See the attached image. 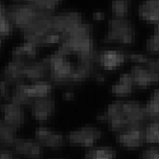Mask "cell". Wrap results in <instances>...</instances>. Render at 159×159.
<instances>
[{"instance_id": "8992f818", "label": "cell", "mask_w": 159, "mask_h": 159, "mask_svg": "<svg viewBox=\"0 0 159 159\" xmlns=\"http://www.w3.org/2000/svg\"><path fill=\"white\" fill-rule=\"evenodd\" d=\"M134 85L137 87H147L159 84V74L149 66L134 65L129 71Z\"/></svg>"}, {"instance_id": "8fae6325", "label": "cell", "mask_w": 159, "mask_h": 159, "mask_svg": "<svg viewBox=\"0 0 159 159\" xmlns=\"http://www.w3.org/2000/svg\"><path fill=\"white\" fill-rule=\"evenodd\" d=\"M36 141L42 147L59 149L64 145V136L61 132L40 127L35 131Z\"/></svg>"}, {"instance_id": "1f68e13d", "label": "cell", "mask_w": 159, "mask_h": 159, "mask_svg": "<svg viewBox=\"0 0 159 159\" xmlns=\"http://www.w3.org/2000/svg\"><path fill=\"white\" fill-rule=\"evenodd\" d=\"M92 17H93V20L100 22V21H102V20H104L105 15H104L103 12H102V11H95V12L93 13Z\"/></svg>"}, {"instance_id": "277c9868", "label": "cell", "mask_w": 159, "mask_h": 159, "mask_svg": "<svg viewBox=\"0 0 159 159\" xmlns=\"http://www.w3.org/2000/svg\"><path fill=\"white\" fill-rule=\"evenodd\" d=\"M102 131L93 126H84L72 130L68 135V143L72 147L92 148L102 138Z\"/></svg>"}, {"instance_id": "4316f807", "label": "cell", "mask_w": 159, "mask_h": 159, "mask_svg": "<svg viewBox=\"0 0 159 159\" xmlns=\"http://www.w3.org/2000/svg\"><path fill=\"white\" fill-rule=\"evenodd\" d=\"M127 60H129L130 61L136 63V64H146L149 62L150 58L143 54H128Z\"/></svg>"}, {"instance_id": "4dcf8cb0", "label": "cell", "mask_w": 159, "mask_h": 159, "mask_svg": "<svg viewBox=\"0 0 159 159\" xmlns=\"http://www.w3.org/2000/svg\"><path fill=\"white\" fill-rule=\"evenodd\" d=\"M147 66L151 67L152 69H153L155 72H157L159 74V58L156 60H152L150 59L149 62L147 63Z\"/></svg>"}, {"instance_id": "7a4b0ae2", "label": "cell", "mask_w": 159, "mask_h": 159, "mask_svg": "<svg viewBox=\"0 0 159 159\" xmlns=\"http://www.w3.org/2000/svg\"><path fill=\"white\" fill-rule=\"evenodd\" d=\"M135 39L134 26L128 18L113 17L108 21L106 41L130 45Z\"/></svg>"}, {"instance_id": "3957f363", "label": "cell", "mask_w": 159, "mask_h": 159, "mask_svg": "<svg viewBox=\"0 0 159 159\" xmlns=\"http://www.w3.org/2000/svg\"><path fill=\"white\" fill-rule=\"evenodd\" d=\"M97 119L102 123L107 124L108 129L111 131L119 132L122 129L128 128L122 108V101L120 100L109 104L105 112L100 114Z\"/></svg>"}, {"instance_id": "ba28073f", "label": "cell", "mask_w": 159, "mask_h": 159, "mask_svg": "<svg viewBox=\"0 0 159 159\" xmlns=\"http://www.w3.org/2000/svg\"><path fill=\"white\" fill-rule=\"evenodd\" d=\"M0 110L2 114V121L16 130L24 124L25 114L23 107L21 106L10 101L9 103L0 107Z\"/></svg>"}, {"instance_id": "7c38bea8", "label": "cell", "mask_w": 159, "mask_h": 159, "mask_svg": "<svg viewBox=\"0 0 159 159\" xmlns=\"http://www.w3.org/2000/svg\"><path fill=\"white\" fill-rule=\"evenodd\" d=\"M55 112V101L51 98H43L35 101L31 107V114L34 119L43 123L53 116Z\"/></svg>"}, {"instance_id": "cb8c5ba5", "label": "cell", "mask_w": 159, "mask_h": 159, "mask_svg": "<svg viewBox=\"0 0 159 159\" xmlns=\"http://www.w3.org/2000/svg\"><path fill=\"white\" fill-rule=\"evenodd\" d=\"M145 142L159 145V121H152L147 124L144 129Z\"/></svg>"}, {"instance_id": "d6a6232c", "label": "cell", "mask_w": 159, "mask_h": 159, "mask_svg": "<svg viewBox=\"0 0 159 159\" xmlns=\"http://www.w3.org/2000/svg\"><path fill=\"white\" fill-rule=\"evenodd\" d=\"M75 97L74 93L72 91H65L63 92L62 94V99L63 100H66V101H70V100H73Z\"/></svg>"}, {"instance_id": "ffe728a7", "label": "cell", "mask_w": 159, "mask_h": 159, "mask_svg": "<svg viewBox=\"0 0 159 159\" xmlns=\"http://www.w3.org/2000/svg\"><path fill=\"white\" fill-rule=\"evenodd\" d=\"M84 159H116V151L114 148L107 146L90 148Z\"/></svg>"}, {"instance_id": "5bb4252c", "label": "cell", "mask_w": 159, "mask_h": 159, "mask_svg": "<svg viewBox=\"0 0 159 159\" xmlns=\"http://www.w3.org/2000/svg\"><path fill=\"white\" fill-rule=\"evenodd\" d=\"M26 62L16 61L9 62V64L5 67L2 73V80L10 84H20L23 82L24 78V66Z\"/></svg>"}, {"instance_id": "9c48e42d", "label": "cell", "mask_w": 159, "mask_h": 159, "mask_svg": "<svg viewBox=\"0 0 159 159\" xmlns=\"http://www.w3.org/2000/svg\"><path fill=\"white\" fill-rule=\"evenodd\" d=\"M81 23H83V19L78 13H63L61 15L53 16L52 28L56 33L60 34L61 36L63 34L69 33Z\"/></svg>"}, {"instance_id": "4fadbf2b", "label": "cell", "mask_w": 159, "mask_h": 159, "mask_svg": "<svg viewBox=\"0 0 159 159\" xmlns=\"http://www.w3.org/2000/svg\"><path fill=\"white\" fill-rule=\"evenodd\" d=\"M13 148L16 154L22 155L28 159H40L41 146L36 140L16 139Z\"/></svg>"}, {"instance_id": "d6986e66", "label": "cell", "mask_w": 159, "mask_h": 159, "mask_svg": "<svg viewBox=\"0 0 159 159\" xmlns=\"http://www.w3.org/2000/svg\"><path fill=\"white\" fill-rule=\"evenodd\" d=\"M29 90L34 100L37 101L39 99L48 98L53 90V85L46 81L34 82L29 84Z\"/></svg>"}, {"instance_id": "484cf974", "label": "cell", "mask_w": 159, "mask_h": 159, "mask_svg": "<svg viewBox=\"0 0 159 159\" xmlns=\"http://www.w3.org/2000/svg\"><path fill=\"white\" fill-rule=\"evenodd\" d=\"M146 48L148 53L152 55H159V28L156 26L153 35L147 40Z\"/></svg>"}, {"instance_id": "5b68a950", "label": "cell", "mask_w": 159, "mask_h": 159, "mask_svg": "<svg viewBox=\"0 0 159 159\" xmlns=\"http://www.w3.org/2000/svg\"><path fill=\"white\" fill-rule=\"evenodd\" d=\"M122 108L128 128H141L144 120L147 118L144 107L137 101H122Z\"/></svg>"}, {"instance_id": "52a82bcc", "label": "cell", "mask_w": 159, "mask_h": 159, "mask_svg": "<svg viewBox=\"0 0 159 159\" xmlns=\"http://www.w3.org/2000/svg\"><path fill=\"white\" fill-rule=\"evenodd\" d=\"M144 141L145 135L142 128H126L117 132L116 135L117 144L128 149L139 148L143 145Z\"/></svg>"}, {"instance_id": "44dd1931", "label": "cell", "mask_w": 159, "mask_h": 159, "mask_svg": "<svg viewBox=\"0 0 159 159\" xmlns=\"http://www.w3.org/2000/svg\"><path fill=\"white\" fill-rule=\"evenodd\" d=\"M144 110L147 118L159 121V89H155L152 92L151 98L147 101Z\"/></svg>"}, {"instance_id": "9a60e30c", "label": "cell", "mask_w": 159, "mask_h": 159, "mask_svg": "<svg viewBox=\"0 0 159 159\" xmlns=\"http://www.w3.org/2000/svg\"><path fill=\"white\" fill-rule=\"evenodd\" d=\"M138 15L150 24H159V0H145L139 5Z\"/></svg>"}, {"instance_id": "2e32d148", "label": "cell", "mask_w": 159, "mask_h": 159, "mask_svg": "<svg viewBox=\"0 0 159 159\" xmlns=\"http://www.w3.org/2000/svg\"><path fill=\"white\" fill-rule=\"evenodd\" d=\"M49 73L48 67L42 61H30L26 62L24 66V78L33 82L43 81V78Z\"/></svg>"}, {"instance_id": "30bf717a", "label": "cell", "mask_w": 159, "mask_h": 159, "mask_svg": "<svg viewBox=\"0 0 159 159\" xmlns=\"http://www.w3.org/2000/svg\"><path fill=\"white\" fill-rule=\"evenodd\" d=\"M127 60V55L115 49L102 50L97 55V63L105 70H115Z\"/></svg>"}, {"instance_id": "603a6c76", "label": "cell", "mask_w": 159, "mask_h": 159, "mask_svg": "<svg viewBox=\"0 0 159 159\" xmlns=\"http://www.w3.org/2000/svg\"><path fill=\"white\" fill-rule=\"evenodd\" d=\"M38 47L34 46V45L25 42L22 46L16 47L13 51V57L16 61H24L26 59H33L38 55Z\"/></svg>"}, {"instance_id": "f546056e", "label": "cell", "mask_w": 159, "mask_h": 159, "mask_svg": "<svg viewBox=\"0 0 159 159\" xmlns=\"http://www.w3.org/2000/svg\"><path fill=\"white\" fill-rule=\"evenodd\" d=\"M0 159H17V158L12 152L5 149H0Z\"/></svg>"}, {"instance_id": "7402d4cb", "label": "cell", "mask_w": 159, "mask_h": 159, "mask_svg": "<svg viewBox=\"0 0 159 159\" xmlns=\"http://www.w3.org/2000/svg\"><path fill=\"white\" fill-rule=\"evenodd\" d=\"M16 139V130L0 120V146H14Z\"/></svg>"}, {"instance_id": "83f0119b", "label": "cell", "mask_w": 159, "mask_h": 159, "mask_svg": "<svg viewBox=\"0 0 159 159\" xmlns=\"http://www.w3.org/2000/svg\"><path fill=\"white\" fill-rule=\"evenodd\" d=\"M140 159H159V148L158 147L148 148L141 154Z\"/></svg>"}, {"instance_id": "6da1fadb", "label": "cell", "mask_w": 159, "mask_h": 159, "mask_svg": "<svg viewBox=\"0 0 159 159\" xmlns=\"http://www.w3.org/2000/svg\"><path fill=\"white\" fill-rule=\"evenodd\" d=\"M49 70L52 82L56 84H68L70 76L74 69L73 64L65 59V56L56 51L54 54L47 56L43 60Z\"/></svg>"}, {"instance_id": "ac0fdd59", "label": "cell", "mask_w": 159, "mask_h": 159, "mask_svg": "<svg viewBox=\"0 0 159 159\" xmlns=\"http://www.w3.org/2000/svg\"><path fill=\"white\" fill-rule=\"evenodd\" d=\"M10 101L21 107L27 105H33V103L35 102V100H34V98L30 93L29 84H20L16 86L15 92Z\"/></svg>"}, {"instance_id": "e0dca14e", "label": "cell", "mask_w": 159, "mask_h": 159, "mask_svg": "<svg viewBox=\"0 0 159 159\" xmlns=\"http://www.w3.org/2000/svg\"><path fill=\"white\" fill-rule=\"evenodd\" d=\"M134 83L130 73L122 74L117 81L110 86V92L118 97H124L133 91Z\"/></svg>"}, {"instance_id": "d4e9b609", "label": "cell", "mask_w": 159, "mask_h": 159, "mask_svg": "<svg viewBox=\"0 0 159 159\" xmlns=\"http://www.w3.org/2000/svg\"><path fill=\"white\" fill-rule=\"evenodd\" d=\"M111 11L114 17L127 18L130 11V0H112Z\"/></svg>"}, {"instance_id": "f1b7e54d", "label": "cell", "mask_w": 159, "mask_h": 159, "mask_svg": "<svg viewBox=\"0 0 159 159\" xmlns=\"http://www.w3.org/2000/svg\"><path fill=\"white\" fill-rule=\"evenodd\" d=\"M9 84L4 82L3 80H0V100L8 99L9 97Z\"/></svg>"}]
</instances>
